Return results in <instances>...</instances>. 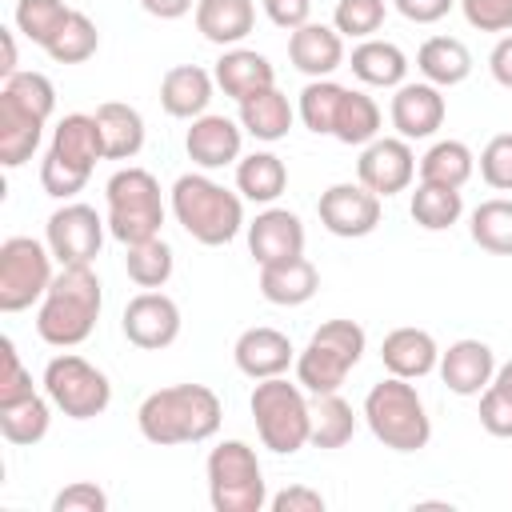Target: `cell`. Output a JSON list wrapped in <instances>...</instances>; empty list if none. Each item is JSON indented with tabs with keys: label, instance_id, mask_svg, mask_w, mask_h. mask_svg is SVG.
I'll use <instances>...</instances> for the list:
<instances>
[{
	"label": "cell",
	"instance_id": "1",
	"mask_svg": "<svg viewBox=\"0 0 512 512\" xmlns=\"http://www.w3.org/2000/svg\"><path fill=\"white\" fill-rule=\"evenodd\" d=\"M224 404L208 384H168L140 400L136 428L148 444H204L220 432Z\"/></svg>",
	"mask_w": 512,
	"mask_h": 512
},
{
	"label": "cell",
	"instance_id": "2",
	"mask_svg": "<svg viewBox=\"0 0 512 512\" xmlns=\"http://www.w3.org/2000/svg\"><path fill=\"white\" fill-rule=\"evenodd\" d=\"M100 308H104V288L92 264H64L36 308V336L52 348H76L92 336Z\"/></svg>",
	"mask_w": 512,
	"mask_h": 512
},
{
	"label": "cell",
	"instance_id": "3",
	"mask_svg": "<svg viewBox=\"0 0 512 512\" xmlns=\"http://www.w3.org/2000/svg\"><path fill=\"white\" fill-rule=\"evenodd\" d=\"M168 208L176 224L204 248L232 244L248 224H244V196L212 180L208 172H184L176 176L168 192Z\"/></svg>",
	"mask_w": 512,
	"mask_h": 512
},
{
	"label": "cell",
	"instance_id": "4",
	"mask_svg": "<svg viewBox=\"0 0 512 512\" xmlns=\"http://www.w3.org/2000/svg\"><path fill=\"white\" fill-rule=\"evenodd\" d=\"M56 112V84L44 72H16L0 80V164L20 168L44 140V124Z\"/></svg>",
	"mask_w": 512,
	"mask_h": 512
},
{
	"label": "cell",
	"instance_id": "5",
	"mask_svg": "<svg viewBox=\"0 0 512 512\" xmlns=\"http://www.w3.org/2000/svg\"><path fill=\"white\" fill-rule=\"evenodd\" d=\"M364 424L368 432L392 452H420L432 440V416L424 396L404 376H384L364 396Z\"/></svg>",
	"mask_w": 512,
	"mask_h": 512
},
{
	"label": "cell",
	"instance_id": "6",
	"mask_svg": "<svg viewBox=\"0 0 512 512\" xmlns=\"http://www.w3.org/2000/svg\"><path fill=\"white\" fill-rule=\"evenodd\" d=\"M368 348V336L356 320H324L308 344L296 352V384L308 392V396H328V392H340L348 372L360 364Z\"/></svg>",
	"mask_w": 512,
	"mask_h": 512
},
{
	"label": "cell",
	"instance_id": "7",
	"mask_svg": "<svg viewBox=\"0 0 512 512\" xmlns=\"http://www.w3.org/2000/svg\"><path fill=\"white\" fill-rule=\"evenodd\" d=\"M252 420H256V436L268 452L276 456H296L308 436H312V400L296 380L284 376H268L256 380L252 396H248Z\"/></svg>",
	"mask_w": 512,
	"mask_h": 512
},
{
	"label": "cell",
	"instance_id": "8",
	"mask_svg": "<svg viewBox=\"0 0 512 512\" xmlns=\"http://www.w3.org/2000/svg\"><path fill=\"white\" fill-rule=\"evenodd\" d=\"M104 204H108V212H104L108 236L120 240L124 248L152 240L164 228V192L148 168L128 164V168L112 172L104 184Z\"/></svg>",
	"mask_w": 512,
	"mask_h": 512
},
{
	"label": "cell",
	"instance_id": "9",
	"mask_svg": "<svg viewBox=\"0 0 512 512\" xmlns=\"http://www.w3.org/2000/svg\"><path fill=\"white\" fill-rule=\"evenodd\" d=\"M204 476H208V500L216 512L268 508V484H264V468L252 444L220 440L204 460Z\"/></svg>",
	"mask_w": 512,
	"mask_h": 512
},
{
	"label": "cell",
	"instance_id": "10",
	"mask_svg": "<svg viewBox=\"0 0 512 512\" xmlns=\"http://www.w3.org/2000/svg\"><path fill=\"white\" fill-rule=\"evenodd\" d=\"M44 392H48V400L56 404V412H64L68 420H96V416H104L108 412V404H112V384H108V376L92 364V360H84V356H76V352H60V356H52L48 364H44Z\"/></svg>",
	"mask_w": 512,
	"mask_h": 512
},
{
	"label": "cell",
	"instance_id": "11",
	"mask_svg": "<svg viewBox=\"0 0 512 512\" xmlns=\"http://www.w3.org/2000/svg\"><path fill=\"white\" fill-rule=\"evenodd\" d=\"M52 248L32 236H8L0 244V312H24L44 300L52 284Z\"/></svg>",
	"mask_w": 512,
	"mask_h": 512
},
{
	"label": "cell",
	"instance_id": "12",
	"mask_svg": "<svg viewBox=\"0 0 512 512\" xmlns=\"http://www.w3.org/2000/svg\"><path fill=\"white\" fill-rule=\"evenodd\" d=\"M104 232H108V220L92 204L64 200L44 224V244L52 248L60 268L64 264H92L104 248Z\"/></svg>",
	"mask_w": 512,
	"mask_h": 512
},
{
	"label": "cell",
	"instance_id": "13",
	"mask_svg": "<svg viewBox=\"0 0 512 512\" xmlns=\"http://www.w3.org/2000/svg\"><path fill=\"white\" fill-rule=\"evenodd\" d=\"M416 168H420V160L412 152V140H404V136H376L372 144L360 148L356 180L364 188H372L380 200H388V196L412 188Z\"/></svg>",
	"mask_w": 512,
	"mask_h": 512
},
{
	"label": "cell",
	"instance_id": "14",
	"mask_svg": "<svg viewBox=\"0 0 512 512\" xmlns=\"http://www.w3.org/2000/svg\"><path fill=\"white\" fill-rule=\"evenodd\" d=\"M180 304L160 292V288H144L136 292L128 304H124V316H120V328H124V340L132 348H144V352H160L168 344H176L180 336Z\"/></svg>",
	"mask_w": 512,
	"mask_h": 512
},
{
	"label": "cell",
	"instance_id": "15",
	"mask_svg": "<svg viewBox=\"0 0 512 512\" xmlns=\"http://www.w3.org/2000/svg\"><path fill=\"white\" fill-rule=\"evenodd\" d=\"M316 212H320V224L340 240H360L380 228V196L372 188H364L360 180L324 188Z\"/></svg>",
	"mask_w": 512,
	"mask_h": 512
},
{
	"label": "cell",
	"instance_id": "16",
	"mask_svg": "<svg viewBox=\"0 0 512 512\" xmlns=\"http://www.w3.org/2000/svg\"><path fill=\"white\" fill-rule=\"evenodd\" d=\"M392 104H388V120L396 128V136L404 140H428L444 128L448 104H444V88L428 84V80H404L400 88H392Z\"/></svg>",
	"mask_w": 512,
	"mask_h": 512
},
{
	"label": "cell",
	"instance_id": "17",
	"mask_svg": "<svg viewBox=\"0 0 512 512\" xmlns=\"http://www.w3.org/2000/svg\"><path fill=\"white\" fill-rule=\"evenodd\" d=\"M184 152L188 160L200 168V172H216V168H228L244 156V128L240 120L232 116H220V112H204L188 124L184 132Z\"/></svg>",
	"mask_w": 512,
	"mask_h": 512
},
{
	"label": "cell",
	"instance_id": "18",
	"mask_svg": "<svg viewBox=\"0 0 512 512\" xmlns=\"http://www.w3.org/2000/svg\"><path fill=\"white\" fill-rule=\"evenodd\" d=\"M436 372L448 384V392H456V396H480L492 384V376H496V352L484 340L464 336V340H452L448 348H440Z\"/></svg>",
	"mask_w": 512,
	"mask_h": 512
},
{
	"label": "cell",
	"instance_id": "19",
	"mask_svg": "<svg viewBox=\"0 0 512 512\" xmlns=\"http://www.w3.org/2000/svg\"><path fill=\"white\" fill-rule=\"evenodd\" d=\"M232 360L248 380H268V376H284L296 364V348L280 328L256 324V328H244L236 336Z\"/></svg>",
	"mask_w": 512,
	"mask_h": 512
},
{
	"label": "cell",
	"instance_id": "20",
	"mask_svg": "<svg viewBox=\"0 0 512 512\" xmlns=\"http://www.w3.org/2000/svg\"><path fill=\"white\" fill-rule=\"evenodd\" d=\"M244 232H248V252H252L256 264H276V260L304 256V224L288 208L268 204L264 212H256V220Z\"/></svg>",
	"mask_w": 512,
	"mask_h": 512
},
{
	"label": "cell",
	"instance_id": "21",
	"mask_svg": "<svg viewBox=\"0 0 512 512\" xmlns=\"http://www.w3.org/2000/svg\"><path fill=\"white\" fill-rule=\"evenodd\" d=\"M288 60L308 80H324L344 64V36L332 24L308 20L304 28L288 32Z\"/></svg>",
	"mask_w": 512,
	"mask_h": 512
},
{
	"label": "cell",
	"instance_id": "22",
	"mask_svg": "<svg viewBox=\"0 0 512 512\" xmlns=\"http://www.w3.org/2000/svg\"><path fill=\"white\" fill-rule=\"evenodd\" d=\"M380 360H384L388 376L424 380V376H432L436 364H440V344H436L432 332L404 324V328H392V332L384 336V344H380Z\"/></svg>",
	"mask_w": 512,
	"mask_h": 512
},
{
	"label": "cell",
	"instance_id": "23",
	"mask_svg": "<svg viewBox=\"0 0 512 512\" xmlns=\"http://www.w3.org/2000/svg\"><path fill=\"white\" fill-rule=\"evenodd\" d=\"M212 76H216V88H220L224 96H232L236 104L276 84V68H272V60H268L264 52H256V48H240V44L220 52Z\"/></svg>",
	"mask_w": 512,
	"mask_h": 512
},
{
	"label": "cell",
	"instance_id": "24",
	"mask_svg": "<svg viewBox=\"0 0 512 512\" xmlns=\"http://www.w3.org/2000/svg\"><path fill=\"white\" fill-rule=\"evenodd\" d=\"M216 92V76L200 64H176L160 80V108L176 120H196L208 112Z\"/></svg>",
	"mask_w": 512,
	"mask_h": 512
},
{
	"label": "cell",
	"instance_id": "25",
	"mask_svg": "<svg viewBox=\"0 0 512 512\" xmlns=\"http://www.w3.org/2000/svg\"><path fill=\"white\" fill-rule=\"evenodd\" d=\"M316 288H320V272L308 256L260 264V296L276 308H300L316 296Z\"/></svg>",
	"mask_w": 512,
	"mask_h": 512
},
{
	"label": "cell",
	"instance_id": "26",
	"mask_svg": "<svg viewBox=\"0 0 512 512\" xmlns=\"http://www.w3.org/2000/svg\"><path fill=\"white\" fill-rule=\"evenodd\" d=\"M196 32L208 44L236 48L256 28V4L252 0H196Z\"/></svg>",
	"mask_w": 512,
	"mask_h": 512
},
{
	"label": "cell",
	"instance_id": "27",
	"mask_svg": "<svg viewBox=\"0 0 512 512\" xmlns=\"http://www.w3.org/2000/svg\"><path fill=\"white\" fill-rule=\"evenodd\" d=\"M348 68H352V76H356L360 84H368V88H400L404 76H408V56H404L400 44L368 36V40H360V44L352 48Z\"/></svg>",
	"mask_w": 512,
	"mask_h": 512
},
{
	"label": "cell",
	"instance_id": "28",
	"mask_svg": "<svg viewBox=\"0 0 512 512\" xmlns=\"http://www.w3.org/2000/svg\"><path fill=\"white\" fill-rule=\"evenodd\" d=\"M48 152L60 156L64 164L80 168V172H92L96 160H104V140H100L96 116H88V112H68V116L52 128Z\"/></svg>",
	"mask_w": 512,
	"mask_h": 512
},
{
	"label": "cell",
	"instance_id": "29",
	"mask_svg": "<svg viewBox=\"0 0 512 512\" xmlns=\"http://www.w3.org/2000/svg\"><path fill=\"white\" fill-rule=\"evenodd\" d=\"M292 120H296V108L276 84L256 92V96H248V100H240V128L260 144L284 140L292 132Z\"/></svg>",
	"mask_w": 512,
	"mask_h": 512
},
{
	"label": "cell",
	"instance_id": "30",
	"mask_svg": "<svg viewBox=\"0 0 512 512\" xmlns=\"http://www.w3.org/2000/svg\"><path fill=\"white\" fill-rule=\"evenodd\" d=\"M96 124H100V140H104V160H132L140 156L144 148V116L124 104V100H104L96 112Z\"/></svg>",
	"mask_w": 512,
	"mask_h": 512
},
{
	"label": "cell",
	"instance_id": "31",
	"mask_svg": "<svg viewBox=\"0 0 512 512\" xmlns=\"http://www.w3.org/2000/svg\"><path fill=\"white\" fill-rule=\"evenodd\" d=\"M416 68L436 88H456L472 76V52L456 36H428L416 52Z\"/></svg>",
	"mask_w": 512,
	"mask_h": 512
},
{
	"label": "cell",
	"instance_id": "32",
	"mask_svg": "<svg viewBox=\"0 0 512 512\" xmlns=\"http://www.w3.org/2000/svg\"><path fill=\"white\" fill-rule=\"evenodd\" d=\"M288 188V168L276 152L260 148L236 160V192L252 204H276Z\"/></svg>",
	"mask_w": 512,
	"mask_h": 512
},
{
	"label": "cell",
	"instance_id": "33",
	"mask_svg": "<svg viewBox=\"0 0 512 512\" xmlns=\"http://www.w3.org/2000/svg\"><path fill=\"white\" fill-rule=\"evenodd\" d=\"M52 408H56V404L48 400V392H44V396L32 392V396H24V400H16V404H0V436H4L8 444H16V448L40 444V440L48 436Z\"/></svg>",
	"mask_w": 512,
	"mask_h": 512
},
{
	"label": "cell",
	"instance_id": "34",
	"mask_svg": "<svg viewBox=\"0 0 512 512\" xmlns=\"http://www.w3.org/2000/svg\"><path fill=\"white\" fill-rule=\"evenodd\" d=\"M420 180L428 184H448V188H464L476 172V152L464 140H436L424 156H420Z\"/></svg>",
	"mask_w": 512,
	"mask_h": 512
},
{
	"label": "cell",
	"instance_id": "35",
	"mask_svg": "<svg viewBox=\"0 0 512 512\" xmlns=\"http://www.w3.org/2000/svg\"><path fill=\"white\" fill-rule=\"evenodd\" d=\"M408 216L424 232H444V228H452L464 216V196H460V188L420 180L416 192H412V200H408Z\"/></svg>",
	"mask_w": 512,
	"mask_h": 512
},
{
	"label": "cell",
	"instance_id": "36",
	"mask_svg": "<svg viewBox=\"0 0 512 512\" xmlns=\"http://www.w3.org/2000/svg\"><path fill=\"white\" fill-rule=\"evenodd\" d=\"M352 436H356V412H352V404L340 392L312 396V436H308V444L332 452V448H344Z\"/></svg>",
	"mask_w": 512,
	"mask_h": 512
},
{
	"label": "cell",
	"instance_id": "37",
	"mask_svg": "<svg viewBox=\"0 0 512 512\" xmlns=\"http://www.w3.org/2000/svg\"><path fill=\"white\" fill-rule=\"evenodd\" d=\"M380 124H384L380 104H376L368 92L348 88V92H344V104H340V112H336V128H332V136H336L340 144L364 148V144H372V140L380 136Z\"/></svg>",
	"mask_w": 512,
	"mask_h": 512
},
{
	"label": "cell",
	"instance_id": "38",
	"mask_svg": "<svg viewBox=\"0 0 512 512\" xmlns=\"http://www.w3.org/2000/svg\"><path fill=\"white\" fill-rule=\"evenodd\" d=\"M172 268H176V256H172V244L164 236H152V240L124 248V272L136 288H164L172 280Z\"/></svg>",
	"mask_w": 512,
	"mask_h": 512
},
{
	"label": "cell",
	"instance_id": "39",
	"mask_svg": "<svg viewBox=\"0 0 512 512\" xmlns=\"http://www.w3.org/2000/svg\"><path fill=\"white\" fill-rule=\"evenodd\" d=\"M468 232L484 252L512 256V200H504V196L480 200L468 216Z\"/></svg>",
	"mask_w": 512,
	"mask_h": 512
},
{
	"label": "cell",
	"instance_id": "40",
	"mask_svg": "<svg viewBox=\"0 0 512 512\" xmlns=\"http://www.w3.org/2000/svg\"><path fill=\"white\" fill-rule=\"evenodd\" d=\"M344 92H348V88L336 84L332 76L308 80V84L300 88V104H296V116L304 120V128L316 132V136H332L336 112H340V104H344Z\"/></svg>",
	"mask_w": 512,
	"mask_h": 512
},
{
	"label": "cell",
	"instance_id": "41",
	"mask_svg": "<svg viewBox=\"0 0 512 512\" xmlns=\"http://www.w3.org/2000/svg\"><path fill=\"white\" fill-rule=\"evenodd\" d=\"M68 16H72V8L64 0H16V12H12L16 32H24V40H32L40 48L52 44V36L68 24Z\"/></svg>",
	"mask_w": 512,
	"mask_h": 512
},
{
	"label": "cell",
	"instance_id": "42",
	"mask_svg": "<svg viewBox=\"0 0 512 512\" xmlns=\"http://www.w3.org/2000/svg\"><path fill=\"white\" fill-rule=\"evenodd\" d=\"M96 48H100V32H96L92 16H84V12L72 8L68 24L52 36V44H48L44 52H48L56 64H84V60L96 56Z\"/></svg>",
	"mask_w": 512,
	"mask_h": 512
},
{
	"label": "cell",
	"instance_id": "43",
	"mask_svg": "<svg viewBox=\"0 0 512 512\" xmlns=\"http://www.w3.org/2000/svg\"><path fill=\"white\" fill-rule=\"evenodd\" d=\"M384 16H388V4L384 0H336V12H332V28L348 40H368L384 28Z\"/></svg>",
	"mask_w": 512,
	"mask_h": 512
},
{
	"label": "cell",
	"instance_id": "44",
	"mask_svg": "<svg viewBox=\"0 0 512 512\" xmlns=\"http://www.w3.org/2000/svg\"><path fill=\"white\" fill-rule=\"evenodd\" d=\"M480 180L496 192H512V132H500L492 136L484 148H480Z\"/></svg>",
	"mask_w": 512,
	"mask_h": 512
},
{
	"label": "cell",
	"instance_id": "45",
	"mask_svg": "<svg viewBox=\"0 0 512 512\" xmlns=\"http://www.w3.org/2000/svg\"><path fill=\"white\" fill-rule=\"evenodd\" d=\"M88 180H92V172H80V168L64 164L60 156L44 152V160H40V188L52 200H76V192H84Z\"/></svg>",
	"mask_w": 512,
	"mask_h": 512
},
{
	"label": "cell",
	"instance_id": "46",
	"mask_svg": "<svg viewBox=\"0 0 512 512\" xmlns=\"http://www.w3.org/2000/svg\"><path fill=\"white\" fill-rule=\"evenodd\" d=\"M0 360H4V368H0V404H16V400L32 396L36 392L32 388V372L24 368V360H20V352H16V344L8 336L0 340Z\"/></svg>",
	"mask_w": 512,
	"mask_h": 512
},
{
	"label": "cell",
	"instance_id": "47",
	"mask_svg": "<svg viewBox=\"0 0 512 512\" xmlns=\"http://www.w3.org/2000/svg\"><path fill=\"white\" fill-rule=\"evenodd\" d=\"M480 428L500 440L512 436V392H504L500 384H488L480 392Z\"/></svg>",
	"mask_w": 512,
	"mask_h": 512
},
{
	"label": "cell",
	"instance_id": "48",
	"mask_svg": "<svg viewBox=\"0 0 512 512\" xmlns=\"http://www.w3.org/2000/svg\"><path fill=\"white\" fill-rule=\"evenodd\" d=\"M460 12L476 32H512V0H460Z\"/></svg>",
	"mask_w": 512,
	"mask_h": 512
},
{
	"label": "cell",
	"instance_id": "49",
	"mask_svg": "<svg viewBox=\"0 0 512 512\" xmlns=\"http://www.w3.org/2000/svg\"><path fill=\"white\" fill-rule=\"evenodd\" d=\"M104 508H108V492L92 480H72L52 496V512H104Z\"/></svg>",
	"mask_w": 512,
	"mask_h": 512
},
{
	"label": "cell",
	"instance_id": "50",
	"mask_svg": "<svg viewBox=\"0 0 512 512\" xmlns=\"http://www.w3.org/2000/svg\"><path fill=\"white\" fill-rule=\"evenodd\" d=\"M268 508L272 512H324V496L308 484H288L276 496H268Z\"/></svg>",
	"mask_w": 512,
	"mask_h": 512
},
{
	"label": "cell",
	"instance_id": "51",
	"mask_svg": "<svg viewBox=\"0 0 512 512\" xmlns=\"http://www.w3.org/2000/svg\"><path fill=\"white\" fill-rule=\"evenodd\" d=\"M264 16L284 28V32H296L312 20V0H264Z\"/></svg>",
	"mask_w": 512,
	"mask_h": 512
},
{
	"label": "cell",
	"instance_id": "52",
	"mask_svg": "<svg viewBox=\"0 0 512 512\" xmlns=\"http://www.w3.org/2000/svg\"><path fill=\"white\" fill-rule=\"evenodd\" d=\"M460 0H392V8L412 24H436L444 20Z\"/></svg>",
	"mask_w": 512,
	"mask_h": 512
},
{
	"label": "cell",
	"instance_id": "53",
	"mask_svg": "<svg viewBox=\"0 0 512 512\" xmlns=\"http://www.w3.org/2000/svg\"><path fill=\"white\" fill-rule=\"evenodd\" d=\"M488 72H492V80H496L500 88L512 92V32H504V36L496 40V48L488 52Z\"/></svg>",
	"mask_w": 512,
	"mask_h": 512
},
{
	"label": "cell",
	"instance_id": "54",
	"mask_svg": "<svg viewBox=\"0 0 512 512\" xmlns=\"http://www.w3.org/2000/svg\"><path fill=\"white\" fill-rule=\"evenodd\" d=\"M140 8L156 20H180V16L196 12V0H140Z\"/></svg>",
	"mask_w": 512,
	"mask_h": 512
},
{
	"label": "cell",
	"instance_id": "55",
	"mask_svg": "<svg viewBox=\"0 0 512 512\" xmlns=\"http://www.w3.org/2000/svg\"><path fill=\"white\" fill-rule=\"evenodd\" d=\"M16 32L12 28H0V80L16 76Z\"/></svg>",
	"mask_w": 512,
	"mask_h": 512
},
{
	"label": "cell",
	"instance_id": "56",
	"mask_svg": "<svg viewBox=\"0 0 512 512\" xmlns=\"http://www.w3.org/2000/svg\"><path fill=\"white\" fill-rule=\"evenodd\" d=\"M492 384H500L504 392H512V360H508V364H496V376H492Z\"/></svg>",
	"mask_w": 512,
	"mask_h": 512
}]
</instances>
